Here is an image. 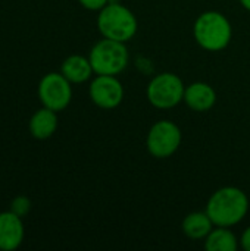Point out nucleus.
<instances>
[{
  "instance_id": "obj_1",
  "label": "nucleus",
  "mask_w": 250,
  "mask_h": 251,
  "mask_svg": "<svg viewBox=\"0 0 250 251\" xmlns=\"http://www.w3.org/2000/svg\"><path fill=\"white\" fill-rule=\"evenodd\" d=\"M249 212V197L237 187L217 190L206 203V213L215 226L231 228L239 225Z\"/></svg>"
},
{
  "instance_id": "obj_2",
  "label": "nucleus",
  "mask_w": 250,
  "mask_h": 251,
  "mask_svg": "<svg viewBox=\"0 0 250 251\" xmlns=\"http://www.w3.org/2000/svg\"><path fill=\"white\" fill-rule=\"evenodd\" d=\"M193 37L206 51H221L233 38V26L228 18L217 10L200 13L193 24Z\"/></svg>"
},
{
  "instance_id": "obj_3",
  "label": "nucleus",
  "mask_w": 250,
  "mask_h": 251,
  "mask_svg": "<svg viewBox=\"0 0 250 251\" xmlns=\"http://www.w3.org/2000/svg\"><path fill=\"white\" fill-rule=\"evenodd\" d=\"M96 25L103 38L121 43L133 40L139 29V21L134 12L116 1H109L102 10H99Z\"/></svg>"
},
{
  "instance_id": "obj_4",
  "label": "nucleus",
  "mask_w": 250,
  "mask_h": 251,
  "mask_svg": "<svg viewBox=\"0 0 250 251\" xmlns=\"http://www.w3.org/2000/svg\"><path fill=\"white\" fill-rule=\"evenodd\" d=\"M88 59L96 75H119L128 66L130 54L125 43L103 38L91 47Z\"/></svg>"
},
{
  "instance_id": "obj_5",
  "label": "nucleus",
  "mask_w": 250,
  "mask_h": 251,
  "mask_svg": "<svg viewBox=\"0 0 250 251\" xmlns=\"http://www.w3.org/2000/svg\"><path fill=\"white\" fill-rule=\"evenodd\" d=\"M184 91L186 85L178 75L172 72H162L150 79L146 96L153 107L168 110L178 106L184 100Z\"/></svg>"
},
{
  "instance_id": "obj_6",
  "label": "nucleus",
  "mask_w": 250,
  "mask_h": 251,
  "mask_svg": "<svg viewBox=\"0 0 250 251\" xmlns=\"http://www.w3.org/2000/svg\"><path fill=\"white\" fill-rule=\"evenodd\" d=\"M181 141L183 134L180 126L169 119H161L150 126L146 137V147L150 156L162 160L175 154Z\"/></svg>"
},
{
  "instance_id": "obj_7",
  "label": "nucleus",
  "mask_w": 250,
  "mask_h": 251,
  "mask_svg": "<svg viewBox=\"0 0 250 251\" xmlns=\"http://www.w3.org/2000/svg\"><path fill=\"white\" fill-rule=\"evenodd\" d=\"M72 84L60 72L46 74L37 87L40 103L55 112L65 110L72 100Z\"/></svg>"
},
{
  "instance_id": "obj_8",
  "label": "nucleus",
  "mask_w": 250,
  "mask_h": 251,
  "mask_svg": "<svg viewBox=\"0 0 250 251\" xmlns=\"http://www.w3.org/2000/svg\"><path fill=\"white\" fill-rule=\"evenodd\" d=\"M124 85L116 75H96L88 87L91 101L103 110L118 107L124 100Z\"/></svg>"
},
{
  "instance_id": "obj_9",
  "label": "nucleus",
  "mask_w": 250,
  "mask_h": 251,
  "mask_svg": "<svg viewBox=\"0 0 250 251\" xmlns=\"http://www.w3.org/2000/svg\"><path fill=\"white\" fill-rule=\"evenodd\" d=\"M25 237L22 218L13 212L0 213V251H15L21 247Z\"/></svg>"
},
{
  "instance_id": "obj_10",
  "label": "nucleus",
  "mask_w": 250,
  "mask_h": 251,
  "mask_svg": "<svg viewBox=\"0 0 250 251\" xmlns=\"http://www.w3.org/2000/svg\"><path fill=\"white\" fill-rule=\"evenodd\" d=\"M187 107H190L193 112H208L211 110L217 103V93L214 87H211L208 82L196 81L186 87L184 91V100Z\"/></svg>"
},
{
  "instance_id": "obj_11",
  "label": "nucleus",
  "mask_w": 250,
  "mask_h": 251,
  "mask_svg": "<svg viewBox=\"0 0 250 251\" xmlns=\"http://www.w3.org/2000/svg\"><path fill=\"white\" fill-rule=\"evenodd\" d=\"M28 129L35 140L50 138L57 129V112L43 106L31 116L28 122Z\"/></svg>"
},
{
  "instance_id": "obj_12",
  "label": "nucleus",
  "mask_w": 250,
  "mask_h": 251,
  "mask_svg": "<svg viewBox=\"0 0 250 251\" xmlns=\"http://www.w3.org/2000/svg\"><path fill=\"white\" fill-rule=\"evenodd\" d=\"M60 74L71 84H83L94 74L90 59L83 54H71L60 65Z\"/></svg>"
},
{
  "instance_id": "obj_13",
  "label": "nucleus",
  "mask_w": 250,
  "mask_h": 251,
  "mask_svg": "<svg viewBox=\"0 0 250 251\" xmlns=\"http://www.w3.org/2000/svg\"><path fill=\"white\" fill-rule=\"evenodd\" d=\"M214 222L211 221L209 215L205 212H192L189 213L181 224V229L184 235L193 241L205 240L209 232L214 229Z\"/></svg>"
},
{
  "instance_id": "obj_14",
  "label": "nucleus",
  "mask_w": 250,
  "mask_h": 251,
  "mask_svg": "<svg viewBox=\"0 0 250 251\" xmlns=\"http://www.w3.org/2000/svg\"><path fill=\"white\" fill-rule=\"evenodd\" d=\"M239 247L237 237L230 228L217 226L205 238V249L208 251H236Z\"/></svg>"
},
{
  "instance_id": "obj_15",
  "label": "nucleus",
  "mask_w": 250,
  "mask_h": 251,
  "mask_svg": "<svg viewBox=\"0 0 250 251\" xmlns=\"http://www.w3.org/2000/svg\"><path fill=\"white\" fill-rule=\"evenodd\" d=\"M32 203L27 196H18L10 203V212L18 215L19 218H25L31 212Z\"/></svg>"
},
{
  "instance_id": "obj_16",
  "label": "nucleus",
  "mask_w": 250,
  "mask_h": 251,
  "mask_svg": "<svg viewBox=\"0 0 250 251\" xmlns=\"http://www.w3.org/2000/svg\"><path fill=\"white\" fill-rule=\"evenodd\" d=\"M111 0H78V3L87 9V10H93V12H99L102 10Z\"/></svg>"
},
{
  "instance_id": "obj_17",
  "label": "nucleus",
  "mask_w": 250,
  "mask_h": 251,
  "mask_svg": "<svg viewBox=\"0 0 250 251\" xmlns=\"http://www.w3.org/2000/svg\"><path fill=\"white\" fill-rule=\"evenodd\" d=\"M240 246L243 250L250 251V226L243 231V234L240 237Z\"/></svg>"
},
{
  "instance_id": "obj_18",
  "label": "nucleus",
  "mask_w": 250,
  "mask_h": 251,
  "mask_svg": "<svg viewBox=\"0 0 250 251\" xmlns=\"http://www.w3.org/2000/svg\"><path fill=\"white\" fill-rule=\"evenodd\" d=\"M240 1V4L246 9V10H249L250 12V0H239Z\"/></svg>"
}]
</instances>
